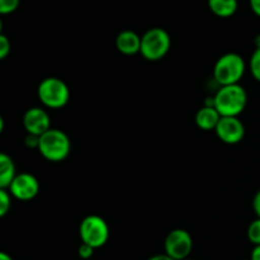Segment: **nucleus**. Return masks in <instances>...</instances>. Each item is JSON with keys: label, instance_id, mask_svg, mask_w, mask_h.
Here are the masks:
<instances>
[{"label": "nucleus", "instance_id": "30", "mask_svg": "<svg viewBox=\"0 0 260 260\" xmlns=\"http://www.w3.org/2000/svg\"><path fill=\"white\" fill-rule=\"evenodd\" d=\"M184 260H196V259H192V258H187V259H184Z\"/></svg>", "mask_w": 260, "mask_h": 260}, {"label": "nucleus", "instance_id": "31", "mask_svg": "<svg viewBox=\"0 0 260 260\" xmlns=\"http://www.w3.org/2000/svg\"><path fill=\"white\" fill-rule=\"evenodd\" d=\"M249 260H250V259H249Z\"/></svg>", "mask_w": 260, "mask_h": 260}, {"label": "nucleus", "instance_id": "27", "mask_svg": "<svg viewBox=\"0 0 260 260\" xmlns=\"http://www.w3.org/2000/svg\"><path fill=\"white\" fill-rule=\"evenodd\" d=\"M254 45H255V48H260V33L254 38Z\"/></svg>", "mask_w": 260, "mask_h": 260}, {"label": "nucleus", "instance_id": "2", "mask_svg": "<svg viewBox=\"0 0 260 260\" xmlns=\"http://www.w3.org/2000/svg\"><path fill=\"white\" fill-rule=\"evenodd\" d=\"M38 151L51 162L63 161L70 155L71 141L68 135L57 128H50L40 136Z\"/></svg>", "mask_w": 260, "mask_h": 260}, {"label": "nucleus", "instance_id": "14", "mask_svg": "<svg viewBox=\"0 0 260 260\" xmlns=\"http://www.w3.org/2000/svg\"><path fill=\"white\" fill-rule=\"evenodd\" d=\"M211 12L220 18H230L238 10V0H208Z\"/></svg>", "mask_w": 260, "mask_h": 260}, {"label": "nucleus", "instance_id": "26", "mask_svg": "<svg viewBox=\"0 0 260 260\" xmlns=\"http://www.w3.org/2000/svg\"><path fill=\"white\" fill-rule=\"evenodd\" d=\"M0 260H13V258L9 254L4 253V251H0Z\"/></svg>", "mask_w": 260, "mask_h": 260}, {"label": "nucleus", "instance_id": "25", "mask_svg": "<svg viewBox=\"0 0 260 260\" xmlns=\"http://www.w3.org/2000/svg\"><path fill=\"white\" fill-rule=\"evenodd\" d=\"M146 260H174V259H172L170 256H168L167 254L164 253V254H157V255L151 256V258H149Z\"/></svg>", "mask_w": 260, "mask_h": 260}, {"label": "nucleus", "instance_id": "12", "mask_svg": "<svg viewBox=\"0 0 260 260\" xmlns=\"http://www.w3.org/2000/svg\"><path fill=\"white\" fill-rule=\"evenodd\" d=\"M221 116L213 104H205L196 114V123L203 131H212L217 127Z\"/></svg>", "mask_w": 260, "mask_h": 260}, {"label": "nucleus", "instance_id": "9", "mask_svg": "<svg viewBox=\"0 0 260 260\" xmlns=\"http://www.w3.org/2000/svg\"><path fill=\"white\" fill-rule=\"evenodd\" d=\"M215 132L225 144L236 145L243 141L245 136V126L239 117H221Z\"/></svg>", "mask_w": 260, "mask_h": 260}, {"label": "nucleus", "instance_id": "22", "mask_svg": "<svg viewBox=\"0 0 260 260\" xmlns=\"http://www.w3.org/2000/svg\"><path fill=\"white\" fill-rule=\"evenodd\" d=\"M253 210L255 212L256 217L260 218V189L255 193L253 198Z\"/></svg>", "mask_w": 260, "mask_h": 260}, {"label": "nucleus", "instance_id": "4", "mask_svg": "<svg viewBox=\"0 0 260 260\" xmlns=\"http://www.w3.org/2000/svg\"><path fill=\"white\" fill-rule=\"evenodd\" d=\"M172 47V38L165 29L151 28L141 36L140 53L147 61H159L164 58Z\"/></svg>", "mask_w": 260, "mask_h": 260}, {"label": "nucleus", "instance_id": "20", "mask_svg": "<svg viewBox=\"0 0 260 260\" xmlns=\"http://www.w3.org/2000/svg\"><path fill=\"white\" fill-rule=\"evenodd\" d=\"M94 250H95V249H93L91 246H89V245H86V244L81 243V245L79 246V249H78V255L84 260L90 259L91 256H93Z\"/></svg>", "mask_w": 260, "mask_h": 260}, {"label": "nucleus", "instance_id": "3", "mask_svg": "<svg viewBox=\"0 0 260 260\" xmlns=\"http://www.w3.org/2000/svg\"><path fill=\"white\" fill-rule=\"evenodd\" d=\"M246 70V63L239 53L229 52L221 56L213 66V79L220 86L239 84Z\"/></svg>", "mask_w": 260, "mask_h": 260}, {"label": "nucleus", "instance_id": "18", "mask_svg": "<svg viewBox=\"0 0 260 260\" xmlns=\"http://www.w3.org/2000/svg\"><path fill=\"white\" fill-rule=\"evenodd\" d=\"M20 4V0H0V15L14 13Z\"/></svg>", "mask_w": 260, "mask_h": 260}, {"label": "nucleus", "instance_id": "6", "mask_svg": "<svg viewBox=\"0 0 260 260\" xmlns=\"http://www.w3.org/2000/svg\"><path fill=\"white\" fill-rule=\"evenodd\" d=\"M109 226L103 217L98 215H89L80 222L79 236L81 243L99 249L107 244L109 239Z\"/></svg>", "mask_w": 260, "mask_h": 260}, {"label": "nucleus", "instance_id": "1", "mask_svg": "<svg viewBox=\"0 0 260 260\" xmlns=\"http://www.w3.org/2000/svg\"><path fill=\"white\" fill-rule=\"evenodd\" d=\"M212 102L221 117H239L246 108L248 93L240 84L220 86Z\"/></svg>", "mask_w": 260, "mask_h": 260}, {"label": "nucleus", "instance_id": "5", "mask_svg": "<svg viewBox=\"0 0 260 260\" xmlns=\"http://www.w3.org/2000/svg\"><path fill=\"white\" fill-rule=\"evenodd\" d=\"M41 103L51 109H60L70 101V89L61 79L50 76L43 79L37 89Z\"/></svg>", "mask_w": 260, "mask_h": 260}, {"label": "nucleus", "instance_id": "10", "mask_svg": "<svg viewBox=\"0 0 260 260\" xmlns=\"http://www.w3.org/2000/svg\"><path fill=\"white\" fill-rule=\"evenodd\" d=\"M23 127L25 132L35 136H42L51 128V117L43 108L32 107L23 116Z\"/></svg>", "mask_w": 260, "mask_h": 260}, {"label": "nucleus", "instance_id": "29", "mask_svg": "<svg viewBox=\"0 0 260 260\" xmlns=\"http://www.w3.org/2000/svg\"><path fill=\"white\" fill-rule=\"evenodd\" d=\"M2 30H3V20L0 18V35H2Z\"/></svg>", "mask_w": 260, "mask_h": 260}, {"label": "nucleus", "instance_id": "16", "mask_svg": "<svg viewBox=\"0 0 260 260\" xmlns=\"http://www.w3.org/2000/svg\"><path fill=\"white\" fill-rule=\"evenodd\" d=\"M249 68L253 78L260 83V48H255L249 61Z\"/></svg>", "mask_w": 260, "mask_h": 260}, {"label": "nucleus", "instance_id": "24", "mask_svg": "<svg viewBox=\"0 0 260 260\" xmlns=\"http://www.w3.org/2000/svg\"><path fill=\"white\" fill-rule=\"evenodd\" d=\"M250 260H260V245L254 246L250 254Z\"/></svg>", "mask_w": 260, "mask_h": 260}, {"label": "nucleus", "instance_id": "19", "mask_svg": "<svg viewBox=\"0 0 260 260\" xmlns=\"http://www.w3.org/2000/svg\"><path fill=\"white\" fill-rule=\"evenodd\" d=\"M10 48H12V45H10L9 38L2 33L0 35V61L8 57V55L10 53Z\"/></svg>", "mask_w": 260, "mask_h": 260}, {"label": "nucleus", "instance_id": "13", "mask_svg": "<svg viewBox=\"0 0 260 260\" xmlns=\"http://www.w3.org/2000/svg\"><path fill=\"white\" fill-rule=\"evenodd\" d=\"M15 175L17 172L12 157L5 152H0V189H8Z\"/></svg>", "mask_w": 260, "mask_h": 260}, {"label": "nucleus", "instance_id": "28", "mask_svg": "<svg viewBox=\"0 0 260 260\" xmlns=\"http://www.w3.org/2000/svg\"><path fill=\"white\" fill-rule=\"evenodd\" d=\"M4 119H3V117L0 116V135L3 134V131H4Z\"/></svg>", "mask_w": 260, "mask_h": 260}, {"label": "nucleus", "instance_id": "7", "mask_svg": "<svg viewBox=\"0 0 260 260\" xmlns=\"http://www.w3.org/2000/svg\"><path fill=\"white\" fill-rule=\"evenodd\" d=\"M164 250L168 256L174 260H184L189 258L193 250L192 235L183 229L172 230L165 238Z\"/></svg>", "mask_w": 260, "mask_h": 260}, {"label": "nucleus", "instance_id": "21", "mask_svg": "<svg viewBox=\"0 0 260 260\" xmlns=\"http://www.w3.org/2000/svg\"><path fill=\"white\" fill-rule=\"evenodd\" d=\"M25 146L29 147V149H38V145H40V136H35V135L27 134L24 139Z\"/></svg>", "mask_w": 260, "mask_h": 260}, {"label": "nucleus", "instance_id": "23", "mask_svg": "<svg viewBox=\"0 0 260 260\" xmlns=\"http://www.w3.org/2000/svg\"><path fill=\"white\" fill-rule=\"evenodd\" d=\"M249 3H250V8L254 14L260 18V0H249Z\"/></svg>", "mask_w": 260, "mask_h": 260}, {"label": "nucleus", "instance_id": "17", "mask_svg": "<svg viewBox=\"0 0 260 260\" xmlns=\"http://www.w3.org/2000/svg\"><path fill=\"white\" fill-rule=\"evenodd\" d=\"M12 207V196L7 189H0V218L8 215Z\"/></svg>", "mask_w": 260, "mask_h": 260}, {"label": "nucleus", "instance_id": "15", "mask_svg": "<svg viewBox=\"0 0 260 260\" xmlns=\"http://www.w3.org/2000/svg\"><path fill=\"white\" fill-rule=\"evenodd\" d=\"M249 241L253 244L254 246L260 245V218L256 217L255 220L251 221L249 225L248 231H246Z\"/></svg>", "mask_w": 260, "mask_h": 260}, {"label": "nucleus", "instance_id": "11", "mask_svg": "<svg viewBox=\"0 0 260 260\" xmlns=\"http://www.w3.org/2000/svg\"><path fill=\"white\" fill-rule=\"evenodd\" d=\"M116 47L126 56L136 55L141 50V37L131 29L122 30L116 37Z\"/></svg>", "mask_w": 260, "mask_h": 260}, {"label": "nucleus", "instance_id": "8", "mask_svg": "<svg viewBox=\"0 0 260 260\" xmlns=\"http://www.w3.org/2000/svg\"><path fill=\"white\" fill-rule=\"evenodd\" d=\"M9 193L15 200L23 201H32L33 198L37 197L40 193V182L37 178L29 173H19L14 177L13 182L9 185Z\"/></svg>", "mask_w": 260, "mask_h": 260}]
</instances>
